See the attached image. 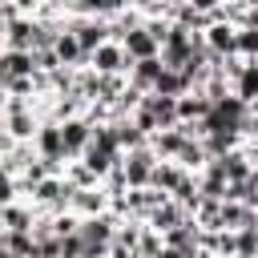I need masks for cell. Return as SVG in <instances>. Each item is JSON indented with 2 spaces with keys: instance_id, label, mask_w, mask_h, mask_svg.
Returning <instances> with one entry per match:
<instances>
[{
  "instance_id": "cell-1",
  "label": "cell",
  "mask_w": 258,
  "mask_h": 258,
  "mask_svg": "<svg viewBox=\"0 0 258 258\" xmlns=\"http://www.w3.org/2000/svg\"><path fill=\"white\" fill-rule=\"evenodd\" d=\"M69 198H73V185L64 181V173L56 177V173H48L24 202H32L36 210H44V214H60V210H69Z\"/></svg>"
},
{
  "instance_id": "cell-2",
  "label": "cell",
  "mask_w": 258,
  "mask_h": 258,
  "mask_svg": "<svg viewBox=\"0 0 258 258\" xmlns=\"http://www.w3.org/2000/svg\"><path fill=\"white\" fill-rule=\"evenodd\" d=\"M64 28L77 36V44H81L85 52H93V48L105 44V40H113V24H109L105 16H64Z\"/></svg>"
},
{
  "instance_id": "cell-3",
  "label": "cell",
  "mask_w": 258,
  "mask_h": 258,
  "mask_svg": "<svg viewBox=\"0 0 258 258\" xmlns=\"http://www.w3.org/2000/svg\"><path fill=\"white\" fill-rule=\"evenodd\" d=\"M129 52L121 48V40H105V44H97L93 52H89V69L93 73H101V77H125L129 73Z\"/></svg>"
},
{
  "instance_id": "cell-4",
  "label": "cell",
  "mask_w": 258,
  "mask_h": 258,
  "mask_svg": "<svg viewBox=\"0 0 258 258\" xmlns=\"http://www.w3.org/2000/svg\"><path fill=\"white\" fill-rule=\"evenodd\" d=\"M153 165H157V157H153V149H149V145L129 149V153L121 157L125 185H129V189H145V185H149V177H153Z\"/></svg>"
},
{
  "instance_id": "cell-5",
  "label": "cell",
  "mask_w": 258,
  "mask_h": 258,
  "mask_svg": "<svg viewBox=\"0 0 258 258\" xmlns=\"http://www.w3.org/2000/svg\"><path fill=\"white\" fill-rule=\"evenodd\" d=\"M56 125H60L64 157H69V161H77V157L89 149V141H93V125H89L85 117H69V121H56Z\"/></svg>"
},
{
  "instance_id": "cell-6",
  "label": "cell",
  "mask_w": 258,
  "mask_h": 258,
  "mask_svg": "<svg viewBox=\"0 0 258 258\" xmlns=\"http://www.w3.org/2000/svg\"><path fill=\"white\" fill-rule=\"evenodd\" d=\"M69 210H73L77 218H97V214H105V210H109V194H105V185L73 189V198H69Z\"/></svg>"
},
{
  "instance_id": "cell-7",
  "label": "cell",
  "mask_w": 258,
  "mask_h": 258,
  "mask_svg": "<svg viewBox=\"0 0 258 258\" xmlns=\"http://www.w3.org/2000/svg\"><path fill=\"white\" fill-rule=\"evenodd\" d=\"M234 36H238V28L234 24H226V20H214L206 32H202V44H206V52L210 56H234Z\"/></svg>"
},
{
  "instance_id": "cell-8",
  "label": "cell",
  "mask_w": 258,
  "mask_h": 258,
  "mask_svg": "<svg viewBox=\"0 0 258 258\" xmlns=\"http://www.w3.org/2000/svg\"><path fill=\"white\" fill-rule=\"evenodd\" d=\"M161 56H149V60H133L129 64V73H125V81H129V89H137L141 97L145 93H153V85H157V77H161Z\"/></svg>"
},
{
  "instance_id": "cell-9",
  "label": "cell",
  "mask_w": 258,
  "mask_h": 258,
  "mask_svg": "<svg viewBox=\"0 0 258 258\" xmlns=\"http://www.w3.org/2000/svg\"><path fill=\"white\" fill-rule=\"evenodd\" d=\"M210 109H214V101L202 97L198 89H189V93L177 97V125H202L210 117Z\"/></svg>"
},
{
  "instance_id": "cell-10",
  "label": "cell",
  "mask_w": 258,
  "mask_h": 258,
  "mask_svg": "<svg viewBox=\"0 0 258 258\" xmlns=\"http://www.w3.org/2000/svg\"><path fill=\"white\" fill-rule=\"evenodd\" d=\"M36 73V60L32 52H16V48H0V89L16 77H32Z\"/></svg>"
},
{
  "instance_id": "cell-11",
  "label": "cell",
  "mask_w": 258,
  "mask_h": 258,
  "mask_svg": "<svg viewBox=\"0 0 258 258\" xmlns=\"http://www.w3.org/2000/svg\"><path fill=\"white\" fill-rule=\"evenodd\" d=\"M52 52H56L60 69H85V64H89V52L77 44V36H73L69 28H60V32H56V40H52Z\"/></svg>"
},
{
  "instance_id": "cell-12",
  "label": "cell",
  "mask_w": 258,
  "mask_h": 258,
  "mask_svg": "<svg viewBox=\"0 0 258 258\" xmlns=\"http://www.w3.org/2000/svg\"><path fill=\"white\" fill-rule=\"evenodd\" d=\"M121 48L129 52V60H149V56H157V52H161V44L145 32V24H141V28H129V32L121 36Z\"/></svg>"
},
{
  "instance_id": "cell-13",
  "label": "cell",
  "mask_w": 258,
  "mask_h": 258,
  "mask_svg": "<svg viewBox=\"0 0 258 258\" xmlns=\"http://www.w3.org/2000/svg\"><path fill=\"white\" fill-rule=\"evenodd\" d=\"M185 141H194V137H181V129L173 125V129H157V133L149 137V149H153V157H157V161H173V157H177V149H181Z\"/></svg>"
},
{
  "instance_id": "cell-14",
  "label": "cell",
  "mask_w": 258,
  "mask_h": 258,
  "mask_svg": "<svg viewBox=\"0 0 258 258\" xmlns=\"http://www.w3.org/2000/svg\"><path fill=\"white\" fill-rule=\"evenodd\" d=\"M185 218H189V214H185V210H181L177 202H169V198H165L161 206H153V210L145 214V226H153L157 234H165V230H173V226H181Z\"/></svg>"
},
{
  "instance_id": "cell-15",
  "label": "cell",
  "mask_w": 258,
  "mask_h": 258,
  "mask_svg": "<svg viewBox=\"0 0 258 258\" xmlns=\"http://www.w3.org/2000/svg\"><path fill=\"white\" fill-rule=\"evenodd\" d=\"M141 105L153 113L157 129H173V125H177V97H157V93H145V97H141Z\"/></svg>"
},
{
  "instance_id": "cell-16",
  "label": "cell",
  "mask_w": 258,
  "mask_h": 258,
  "mask_svg": "<svg viewBox=\"0 0 258 258\" xmlns=\"http://www.w3.org/2000/svg\"><path fill=\"white\" fill-rule=\"evenodd\" d=\"M230 93H234L238 101H246V105H258V64H254V60L242 64V73L230 81Z\"/></svg>"
},
{
  "instance_id": "cell-17",
  "label": "cell",
  "mask_w": 258,
  "mask_h": 258,
  "mask_svg": "<svg viewBox=\"0 0 258 258\" xmlns=\"http://www.w3.org/2000/svg\"><path fill=\"white\" fill-rule=\"evenodd\" d=\"M218 165H222L226 181H246V177H250V169H254V161L246 157V149H242V145H238V149H230V153H222V157H218Z\"/></svg>"
},
{
  "instance_id": "cell-18",
  "label": "cell",
  "mask_w": 258,
  "mask_h": 258,
  "mask_svg": "<svg viewBox=\"0 0 258 258\" xmlns=\"http://www.w3.org/2000/svg\"><path fill=\"white\" fill-rule=\"evenodd\" d=\"M246 226H258L254 222V206H246V202H222V230H246Z\"/></svg>"
},
{
  "instance_id": "cell-19",
  "label": "cell",
  "mask_w": 258,
  "mask_h": 258,
  "mask_svg": "<svg viewBox=\"0 0 258 258\" xmlns=\"http://www.w3.org/2000/svg\"><path fill=\"white\" fill-rule=\"evenodd\" d=\"M181 173H185V169H181L177 161H157V165H153V177H149V189H161V194L169 198L173 185L181 181Z\"/></svg>"
},
{
  "instance_id": "cell-20",
  "label": "cell",
  "mask_w": 258,
  "mask_h": 258,
  "mask_svg": "<svg viewBox=\"0 0 258 258\" xmlns=\"http://www.w3.org/2000/svg\"><path fill=\"white\" fill-rule=\"evenodd\" d=\"M189 218L198 222V230H222V202L218 198H198Z\"/></svg>"
},
{
  "instance_id": "cell-21",
  "label": "cell",
  "mask_w": 258,
  "mask_h": 258,
  "mask_svg": "<svg viewBox=\"0 0 258 258\" xmlns=\"http://www.w3.org/2000/svg\"><path fill=\"white\" fill-rule=\"evenodd\" d=\"M32 222H36V206L32 202H12V206H4V226L8 230H28L32 234Z\"/></svg>"
},
{
  "instance_id": "cell-22",
  "label": "cell",
  "mask_w": 258,
  "mask_h": 258,
  "mask_svg": "<svg viewBox=\"0 0 258 258\" xmlns=\"http://www.w3.org/2000/svg\"><path fill=\"white\" fill-rule=\"evenodd\" d=\"M185 173H202L206 169V161H210V153H206V145L202 141H185L181 149H177V157H173Z\"/></svg>"
},
{
  "instance_id": "cell-23",
  "label": "cell",
  "mask_w": 258,
  "mask_h": 258,
  "mask_svg": "<svg viewBox=\"0 0 258 258\" xmlns=\"http://www.w3.org/2000/svg\"><path fill=\"white\" fill-rule=\"evenodd\" d=\"M198 198H202V189H198V173H181V181L173 185V194H169V202H177L185 214H194V206H198Z\"/></svg>"
},
{
  "instance_id": "cell-24",
  "label": "cell",
  "mask_w": 258,
  "mask_h": 258,
  "mask_svg": "<svg viewBox=\"0 0 258 258\" xmlns=\"http://www.w3.org/2000/svg\"><path fill=\"white\" fill-rule=\"evenodd\" d=\"M0 246H4L8 254H16V258H32V254H36V238H32L28 230H4V234H0Z\"/></svg>"
},
{
  "instance_id": "cell-25",
  "label": "cell",
  "mask_w": 258,
  "mask_h": 258,
  "mask_svg": "<svg viewBox=\"0 0 258 258\" xmlns=\"http://www.w3.org/2000/svg\"><path fill=\"white\" fill-rule=\"evenodd\" d=\"M153 93H157V97H181V93H189V81H185L181 69H161Z\"/></svg>"
},
{
  "instance_id": "cell-26",
  "label": "cell",
  "mask_w": 258,
  "mask_h": 258,
  "mask_svg": "<svg viewBox=\"0 0 258 258\" xmlns=\"http://www.w3.org/2000/svg\"><path fill=\"white\" fill-rule=\"evenodd\" d=\"M113 129H117V141H121V149H125V153H129V149L149 145V137H145V133H141V129H137L129 117H117V121H113Z\"/></svg>"
},
{
  "instance_id": "cell-27",
  "label": "cell",
  "mask_w": 258,
  "mask_h": 258,
  "mask_svg": "<svg viewBox=\"0 0 258 258\" xmlns=\"http://www.w3.org/2000/svg\"><path fill=\"white\" fill-rule=\"evenodd\" d=\"M64 181H69L73 189H89V185H101V177H97V173H93V169H89L81 157L64 165Z\"/></svg>"
},
{
  "instance_id": "cell-28",
  "label": "cell",
  "mask_w": 258,
  "mask_h": 258,
  "mask_svg": "<svg viewBox=\"0 0 258 258\" xmlns=\"http://www.w3.org/2000/svg\"><path fill=\"white\" fill-rule=\"evenodd\" d=\"M234 56H242V60H254V56H258V28H238V36H234Z\"/></svg>"
},
{
  "instance_id": "cell-29",
  "label": "cell",
  "mask_w": 258,
  "mask_h": 258,
  "mask_svg": "<svg viewBox=\"0 0 258 258\" xmlns=\"http://www.w3.org/2000/svg\"><path fill=\"white\" fill-rule=\"evenodd\" d=\"M165 246V238L153 230V226H141V238H137V258H157V250Z\"/></svg>"
},
{
  "instance_id": "cell-30",
  "label": "cell",
  "mask_w": 258,
  "mask_h": 258,
  "mask_svg": "<svg viewBox=\"0 0 258 258\" xmlns=\"http://www.w3.org/2000/svg\"><path fill=\"white\" fill-rule=\"evenodd\" d=\"M81 230V218L73 214V210H60V214H52V234L56 238H73Z\"/></svg>"
},
{
  "instance_id": "cell-31",
  "label": "cell",
  "mask_w": 258,
  "mask_h": 258,
  "mask_svg": "<svg viewBox=\"0 0 258 258\" xmlns=\"http://www.w3.org/2000/svg\"><path fill=\"white\" fill-rule=\"evenodd\" d=\"M12 202H20V185H16V173L0 165V210L12 206Z\"/></svg>"
},
{
  "instance_id": "cell-32",
  "label": "cell",
  "mask_w": 258,
  "mask_h": 258,
  "mask_svg": "<svg viewBox=\"0 0 258 258\" xmlns=\"http://www.w3.org/2000/svg\"><path fill=\"white\" fill-rule=\"evenodd\" d=\"M234 238H238V254H242V258H254V254H258V226L234 230Z\"/></svg>"
},
{
  "instance_id": "cell-33",
  "label": "cell",
  "mask_w": 258,
  "mask_h": 258,
  "mask_svg": "<svg viewBox=\"0 0 258 258\" xmlns=\"http://www.w3.org/2000/svg\"><path fill=\"white\" fill-rule=\"evenodd\" d=\"M185 4H189L194 12H206V16H210V12H218V8L226 4V0H185Z\"/></svg>"
},
{
  "instance_id": "cell-34",
  "label": "cell",
  "mask_w": 258,
  "mask_h": 258,
  "mask_svg": "<svg viewBox=\"0 0 258 258\" xmlns=\"http://www.w3.org/2000/svg\"><path fill=\"white\" fill-rule=\"evenodd\" d=\"M246 137H258V105H250V117H246Z\"/></svg>"
},
{
  "instance_id": "cell-35",
  "label": "cell",
  "mask_w": 258,
  "mask_h": 258,
  "mask_svg": "<svg viewBox=\"0 0 258 258\" xmlns=\"http://www.w3.org/2000/svg\"><path fill=\"white\" fill-rule=\"evenodd\" d=\"M157 258H185V254H181V250H173V246H161V250H157Z\"/></svg>"
},
{
  "instance_id": "cell-36",
  "label": "cell",
  "mask_w": 258,
  "mask_h": 258,
  "mask_svg": "<svg viewBox=\"0 0 258 258\" xmlns=\"http://www.w3.org/2000/svg\"><path fill=\"white\" fill-rule=\"evenodd\" d=\"M0 258H16V254H8V250H4V246H0Z\"/></svg>"
},
{
  "instance_id": "cell-37",
  "label": "cell",
  "mask_w": 258,
  "mask_h": 258,
  "mask_svg": "<svg viewBox=\"0 0 258 258\" xmlns=\"http://www.w3.org/2000/svg\"><path fill=\"white\" fill-rule=\"evenodd\" d=\"M4 230H8V226H4V210H0V234H4Z\"/></svg>"
},
{
  "instance_id": "cell-38",
  "label": "cell",
  "mask_w": 258,
  "mask_h": 258,
  "mask_svg": "<svg viewBox=\"0 0 258 258\" xmlns=\"http://www.w3.org/2000/svg\"><path fill=\"white\" fill-rule=\"evenodd\" d=\"M0 117H4V89H0Z\"/></svg>"
},
{
  "instance_id": "cell-39",
  "label": "cell",
  "mask_w": 258,
  "mask_h": 258,
  "mask_svg": "<svg viewBox=\"0 0 258 258\" xmlns=\"http://www.w3.org/2000/svg\"><path fill=\"white\" fill-rule=\"evenodd\" d=\"M254 222H258V206H254Z\"/></svg>"
},
{
  "instance_id": "cell-40",
  "label": "cell",
  "mask_w": 258,
  "mask_h": 258,
  "mask_svg": "<svg viewBox=\"0 0 258 258\" xmlns=\"http://www.w3.org/2000/svg\"><path fill=\"white\" fill-rule=\"evenodd\" d=\"M234 258H242V254H234Z\"/></svg>"
},
{
  "instance_id": "cell-41",
  "label": "cell",
  "mask_w": 258,
  "mask_h": 258,
  "mask_svg": "<svg viewBox=\"0 0 258 258\" xmlns=\"http://www.w3.org/2000/svg\"><path fill=\"white\" fill-rule=\"evenodd\" d=\"M254 64H258V56H254Z\"/></svg>"
},
{
  "instance_id": "cell-42",
  "label": "cell",
  "mask_w": 258,
  "mask_h": 258,
  "mask_svg": "<svg viewBox=\"0 0 258 258\" xmlns=\"http://www.w3.org/2000/svg\"><path fill=\"white\" fill-rule=\"evenodd\" d=\"M0 44H4V36H0Z\"/></svg>"
},
{
  "instance_id": "cell-43",
  "label": "cell",
  "mask_w": 258,
  "mask_h": 258,
  "mask_svg": "<svg viewBox=\"0 0 258 258\" xmlns=\"http://www.w3.org/2000/svg\"><path fill=\"white\" fill-rule=\"evenodd\" d=\"M254 258H258V254H254Z\"/></svg>"
}]
</instances>
